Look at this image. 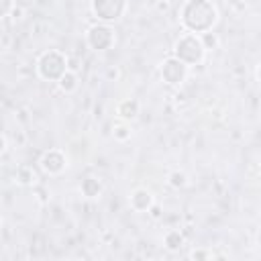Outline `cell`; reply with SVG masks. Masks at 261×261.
Returning a JSON list of instances; mask_svg holds the SVG:
<instances>
[{"label": "cell", "instance_id": "1", "mask_svg": "<svg viewBox=\"0 0 261 261\" xmlns=\"http://www.w3.org/2000/svg\"><path fill=\"white\" fill-rule=\"evenodd\" d=\"M180 184H184V176H173V186H180Z\"/></svg>", "mask_w": 261, "mask_h": 261}]
</instances>
